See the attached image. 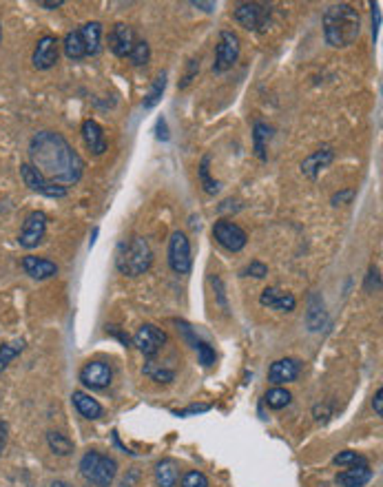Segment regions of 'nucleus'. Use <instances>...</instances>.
I'll return each instance as SVG.
<instances>
[{
  "mask_svg": "<svg viewBox=\"0 0 383 487\" xmlns=\"http://www.w3.org/2000/svg\"><path fill=\"white\" fill-rule=\"evenodd\" d=\"M29 160L38 173L60 186L80 182L84 173V162L78 151L54 131H40L31 137Z\"/></svg>",
  "mask_w": 383,
  "mask_h": 487,
  "instance_id": "f257e3e1",
  "label": "nucleus"
},
{
  "mask_svg": "<svg viewBox=\"0 0 383 487\" xmlns=\"http://www.w3.org/2000/svg\"><path fill=\"white\" fill-rule=\"evenodd\" d=\"M361 31L359 11L352 5L339 3L326 9L324 14V36L330 47H348L352 45Z\"/></svg>",
  "mask_w": 383,
  "mask_h": 487,
  "instance_id": "f03ea898",
  "label": "nucleus"
},
{
  "mask_svg": "<svg viewBox=\"0 0 383 487\" xmlns=\"http://www.w3.org/2000/svg\"><path fill=\"white\" fill-rule=\"evenodd\" d=\"M151 264H153V253L149 241L142 237H131L129 241H124L116 257L118 271L126 277L144 275L151 268Z\"/></svg>",
  "mask_w": 383,
  "mask_h": 487,
  "instance_id": "7ed1b4c3",
  "label": "nucleus"
},
{
  "mask_svg": "<svg viewBox=\"0 0 383 487\" xmlns=\"http://www.w3.org/2000/svg\"><path fill=\"white\" fill-rule=\"evenodd\" d=\"M80 474L96 487H109L118 474V463L100 452H87L80 460Z\"/></svg>",
  "mask_w": 383,
  "mask_h": 487,
  "instance_id": "20e7f679",
  "label": "nucleus"
},
{
  "mask_svg": "<svg viewBox=\"0 0 383 487\" xmlns=\"http://www.w3.org/2000/svg\"><path fill=\"white\" fill-rule=\"evenodd\" d=\"M169 266L171 271L177 275H186L193 268V257H190V241L182 233V230H175L169 239Z\"/></svg>",
  "mask_w": 383,
  "mask_h": 487,
  "instance_id": "39448f33",
  "label": "nucleus"
},
{
  "mask_svg": "<svg viewBox=\"0 0 383 487\" xmlns=\"http://www.w3.org/2000/svg\"><path fill=\"white\" fill-rule=\"evenodd\" d=\"M235 20L248 31H266L271 20V7L260 3H244L235 9Z\"/></svg>",
  "mask_w": 383,
  "mask_h": 487,
  "instance_id": "423d86ee",
  "label": "nucleus"
},
{
  "mask_svg": "<svg viewBox=\"0 0 383 487\" xmlns=\"http://www.w3.org/2000/svg\"><path fill=\"white\" fill-rule=\"evenodd\" d=\"M213 237L217 239V244H220L222 248L231 250V253H239L248 241L246 230L237 226L235 222H228V220H222L213 226Z\"/></svg>",
  "mask_w": 383,
  "mask_h": 487,
  "instance_id": "0eeeda50",
  "label": "nucleus"
},
{
  "mask_svg": "<svg viewBox=\"0 0 383 487\" xmlns=\"http://www.w3.org/2000/svg\"><path fill=\"white\" fill-rule=\"evenodd\" d=\"M239 58V38L233 31H222L220 33V43L215 49V62H213V71L222 73L226 69H231Z\"/></svg>",
  "mask_w": 383,
  "mask_h": 487,
  "instance_id": "6e6552de",
  "label": "nucleus"
},
{
  "mask_svg": "<svg viewBox=\"0 0 383 487\" xmlns=\"http://www.w3.org/2000/svg\"><path fill=\"white\" fill-rule=\"evenodd\" d=\"M20 175H22L24 184H27L31 190H36V193L45 195V197H65L67 195V186L49 182V179L38 173L31 164H22L20 166Z\"/></svg>",
  "mask_w": 383,
  "mask_h": 487,
  "instance_id": "1a4fd4ad",
  "label": "nucleus"
},
{
  "mask_svg": "<svg viewBox=\"0 0 383 487\" xmlns=\"http://www.w3.org/2000/svg\"><path fill=\"white\" fill-rule=\"evenodd\" d=\"M164 343H167V335H164V330H160L158 326H153V324L140 326L137 332L133 335V345L144 357H156L162 350Z\"/></svg>",
  "mask_w": 383,
  "mask_h": 487,
  "instance_id": "9d476101",
  "label": "nucleus"
},
{
  "mask_svg": "<svg viewBox=\"0 0 383 487\" xmlns=\"http://www.w3.org/2000/svg\"><path fill=\"white\" fill-rule=\"evenodd\" d=\"M45 233H47V215L43 211H33L27 215V220L22 224L18 244L22 248H36L45 239Z\"/></svg>",
  "mask_w": 383,
  "mask_h": 487,
  "instance_id": "9b49d317",
  "label": "nucleus"
},
{
  "mask_svg": "<svg viewBox=\"0 0 383 487\" xmlns=\"http://www.w3.org/2000/svg\"><path fill=\"white\" fill-rule=\"evenodd\" d=\"M80 381L89 390H105L113 381V370L105 361H89L80 370Z\"/></svg>",
  "mask_w": 383,
  "mask_h": 487,
  "instance_id": "f8f14e48",
  "label": "nucleus"
},
{
  "mask_svg": "<svg viewBox=\"0 0 383 487\" xmlns=\"http://www.w3.org/2000/svg\"><path fill=\"white\" fill-rule=\"evenodd\" d=\"M301 373V361L299 359H292V357H286V359H277L275 364H271V368H268V381L273 383V386H286V383H292Z\"/></svg>",
  "mask_w": 383,
  "mask_h": 487,
  "instance_id": "ddd939ff",
  "label": "nucleus"
},
{
  "mask_svg": "<svg viewBox=\"0 0 383 487\" xmlns=\"http://www.w3.org/2000/svg\"><path fill=\"white\" fill-rule=\"evenodd\" d=\"M135 31L129 27V24H124V22H118L116 27L111 29L109 33V49L116 54L118 58H126V56H131V51L135 47Z\"/></svg>",
  "mask_w": 383,
  "mask_h": 487,
  "instance_id": "4468645a",
  "label": "nucleus"
},
{
  "mask_svg": "<svg viewBox=\"0 0 383 487\" xmlns=\"http://www.w3.org/2000/svg\"><path fill=\"white\" fill-rule=\"evenodd\" d=\"M58 62V38L56 36H43L33 49V67L36 69H51Z\"/></svg>",
  "mask_w": 383,
  "mask_h": 487,
  "instance_id": "2eb2a0df",
  "label": "nucleus"
},
{
  "mask_svg": "<svg viewBox=\"0 0 383 487\" xmlns=\"http://www.w3.org/2000/svg\"><path fill=\"white\" fill-rule=\"evenodd\" d=\"M260 304L266 306V308H273V310H282V313H292L297 306L295 294L282 290V288H266L260 297Z\"/></svg>",
  "mask_w": 383,
  "mask_h": 487,
  "instance_id": "dca6fc26",
  "label": "nucleus"
},
{
  "mask_svg": "<svg viewBox=\"0 0 383 487\" xmlns=\"http://www.w3.org/2000/svg\"><path fill=\"white\" fill-rule=\"evenodd\" d=\"M22 271L27 273L31 279H49V277H56L58 275V266L51 262V260H45V257H36V255H27V257L22 260Z\"/></svg>",
  "mask_w": 383,
  "mask_h": 487,
  "instance_id": "f3484780",
  "label": "nucleus"
},
{
  "mask_svg": "<svg viewBox=\"0 0 383 487\" xmlns=\"http://www.w3.org/2000/svg\"><path fill=\"white\" fill-rule=\"evenodd\" d=\"M82 140L87 149L93 153V156H102L107 151V137L105 129L96 122V120H84L82 122Z\"/></svg>",
  "mask_w": 383,
  "mask_h": 487,
  "instance_id": "a211bd4d",
  "label": "nucleus"
},
{
  "mask_svg": "<svg viewBox=\"0 0 383 487\" xmlns=\"http://www.w3.org/2000/svg\"><path fill=\"white\" fill-rule=\"evenodd\" d=\"M373 479V470H370L368 463L361 465H352L348 470H343L341 474H337V485L339 487H363L366 483H370Z\"/></svg>",
  "mask_w": 383,
  "mask_h": 487,
  "instance_id": "6ab92c4d",
  "label": "nucleus"
},
{
  "mask_svg": "<svg viewBox=\"0 0 383 487\" xmlns=\"http://www.w3.org/2000/svg\"><path fill=\"white\" fill-rule=\"evenodd\" d=\"M333 156H335L333 149H328V147L315 151L313 156H308V158L301 162V173L308 175V177H317L319 171L326 169V166L333 162Z\"/></svg>",
  "mask_w": 383,
  "mask_h": 487,
  "instance_id": "aec40b11",
  "label": "nucleus"
},
{
  "mask_svg": "<svg viewBox=\"0 0 383 487\" xmlns=\"http://www.w3.org/2000/svg\"><path fill=\"white\" fill-rule=\"evenodd\" d=\"M71 401H73L75 410H78V412H80L84 419L96 421V419H100V417H102V405L93 399L91 394L75 390V392L71 394Z\"/></svg>",
  "mask_w": 383,
  "mask_h": 487,
  "instance_id": "412c9836",
  "label": "nucleus"
},
{
  "mask_svg": "<svg viewBox=\"0 0 383 487\" xmlns=\"http://www.w3.org/2000/svg\"><path fill=\"white\" fill-rule=\"evenodd\" d=\"M87 56H96L100 51V40H102V24L100 22H87L78 29Z\"/></svg>",
  "mask_w": 383,
  "mask_h": 487,
  "instance_id": "4be33fe9",
  "label": "nucleus"
},
{
  "mask_svg": "<svg viewBox=\"0 0 383 487\" xmlns=\"http://www.w3.org/2000/svg\"><path fill=\"white\" fill-rule=\"evenodd\" d=\"M177 477H180V474H177L175 460L164 458L156 465V483H158V487H175Z\"/></svg>",
  "mask_w": 383,
  "mask_h": 487,
  "instance_id": "5701e85b",
  "label": "nucleus"
},
{
  "mask_svg": "<svg viewBox=\"0 0 383 487\" xmlns=\"http://www.w3.org/2000/svg\"><path fill=\"white\" fill-rule=\"evenodd\" d=\"M62 47H65V56L69 60H82L87 56L84 45H82V38H80V31H69L65 36V43H62Z\"/></svg>",
  "mask_w": 383,
  "mask_h": 487,
  "instance_id": "b1692460",
  "label": "nucleus"
},
{
  "mask_svg": "<svg viewBox=\"0 0 383 487\" xmlns=\"http://www.w3.org/2000/svg\"><path fill=\"white\" fill-rule=\"evenodd\" d=\"M47 443L51 447V452L58 456H69L73 452V443L62 432H47Z\"/></svg>",
  "mask_w": 383,
  "mask_h": 487,
  "instance_id": "393cba45",
  "label": "nucleus"
},
{
  "mask_svg": "<svg viewBox=\"0 0 383 487\" xmlns=\"http://www.w3.org/2000/svg\"><path fill=\"white\" fill-rule=\"evenodd\" d=\"M264 401H266V405L271 407V410H282V407H286L292 401V394L286 388L275 386V388H271V390L266 392Z\"/></svg>",
  "mask_w": 383,
  "mask_h": 487,
  "instance_id": "a878e982",
  "label": "nucleus"
},
{
  "mask_svg": "<svg viewBox=\"0 0 383 487\" xmlns=\"http://www.w3.org/2000/svg\"><path fill=\"white\" fill-rule=\"evenodd\" d=\"M164 89H167V73H160L156 82H153V87L149 89V93L144 98V109H153V107H158L160 105V100H162V93H164Z\"/></svg>",
  "mask_w": 383,
  "mask_h": 487,
  "instance_id": "bb28decb",
  "label": "nucleus"
},
{
  "mask_svg": "<svg viewBox=\"0 0 383 487\" xmlns=\"http://www.w3.org/2000/svg\"><path fill=\"white\" fill-rule=\"evenodd\" d=\"M22 348H24V341H14V343L0 345V373H3V370L22 352Z\"/></svg>",
  "mask_w": 383,
  "mask_h": 487,
  "instance_id": "cd10ccee",
  "label": "nucleus"
},
{
  "mask_svg": "<svg viewBox=\"0 0 383 487\" xmlns=\"http://www.w3.org/2000/svg\"><path fill=\"white\" fill-rule=\"evenodd\" d=\"M129 58H131V62H133L135 67L147 65L149 58H151V47H149V43H147V40H137Z\"/></svg>",
  "mask_w": 383,
  "mask_h": 487,
  "instance_id": "c85d7f7f",
  "label": "nucleus"
},
{
  "mask_svg": "<svg viewBox=\"0 0 383 487\" xmlns=\"http://www.w3.org/2000/svg\"><path fill=\"white\" fill-rule=\"evenodd\" d=\"M268 135H271V129H268L266 124H262V122L255 124V133H253V137H255V151H257L260 160H266V147H264V140H266Z\"/></svg>",
  "mask_w": 383,
  "mask_h": 487,
  "instance_id": "c756f323",
  "label": "nucleus"
},
{
  "mask_svg": "<svg viewBox=\"0 0 383 487\" xmlns=\"http://www.w3.org/2000/svg\"><path fill=\"white\" fill-rule=\"evenodd\" d=\"M195 350L200 354V364L204 368H211L215 364V350L211 348L206 341H195Z\"/></svg>",
  "mask_w": 383,
  "mask_h": 487,
  "instance_id": "7c9ffc66",
  "label": "nucleus"
},
{
  "mask_svg": "<svg viewBox=\"0 0 383 487\" xmlns=\"http://www.w3.org/2000/svg\"><path fill=\"white\" fill-rule=\"evenodd\" d=\"M335 465H361V463H368V460L361 456V454H356V452H352V450H346V452H339L335 458Z\"/></svg>",
  "mask_w": 383,
  "mask_h": 487,
  "instance_id": "2f4dec72",
  "label": "nucleus"
},
{
  "mask_svg": "<svg viewBox=\"0 0 383 487\" xmlns=\"http://www.w3.org/2000/svg\"><path fill=\"white\" fill-rule=\"evenodd\" d=\"M209 162H211V158H204V160H202V166H200V177H202V182H204V188H206V193L215 195L217 190H220V184L213 182V179H211V175H209Z\"/></svg>",
  "mask_w": 383,
  "mask_h": 487,
  "instance_id": "473e14b6",
  "label": "nucleus"
},
{
  "mask_svg": "<svg viewBox=\"0 0 383 487\" xmlns=\"http://www.w3.org/2000/svg\"><path fill=\"white\" fill-rule=\"evenodd\" d=\"M182 487H209V479L200 470H193L182 479Z\"/></svg>",
  "mask_w": 383,
  "mask_h": 487,
  "instance_id": "72a5a7b5",
  "label": "nucleus"
},
{
  "mask_svg": "<svg viewBox=\"0 0 383 487\" xmlns=\"http://www.w3.org/2000/svg\"><path fill=\"white\" fill-rule=\"evenodd\" d=\"M144 375H149L153 381H160V383H169V381H173V377H175V373L173 370H153V368H144Z\"/></svg>",
  "mask_w": 383,
  "mask_h": 487,
  "instance_id": "f704fd0d",
  "label": "nucleus"
},
{
  "mask_svg": "<svg viewBox=\"0 0 383 487\" xmlns=\"http://www.w3.org/2000/svg\"><path fill=\"white\" fill-rule=\"evenodd\" d=\"M244 273H246V275H253V277H257V279H262V277H266V275H268V268H266V264H262V262H253Z\"/></svg>",
  "mask_w": 383,
  "mask_h": 487,
  "instance_id": "c9c22d12",
  "label": "nucleus"
},
{
  "mask_svg": "<svg viewBox=\"0 0 383 487\" xmlns=\"http://www.w3.org/2000/svg\"><path fill=\"white\" fill-rule=\"evenodd\" d=\"M206 410H211V405H190L186 410H180V412H175L177 417H188V414H200V412H206Z\"/></svg>",
  "mask_w": 383,
  "mask_h": 487,
  "instance_id": "e433bc0d",
  "label": "nucleus"
},
{
  "mask_svg": "<svg viewBox=\"0 0 383 487\" xmlns=\"http://www.w3.org/2000/svg\"><path fill=\"white\" fill-rule=\"evenodd\" d=\"M158 140H162V142H169V131H167V120L160 118L158 120Z\"/></svg>",
  "mask_w": 383,
  "mask_h": 487,
  "instance_id": "4c0bfd02",
  "label": "nucleus"
},
{
  "mask_svg": "<svg viewBox=\"0 0 383 487\" xmlns=\"http://www.w3.org/2000/svg\"><path fill=\"white\" fill-rule=\"evenodd\" d=\"M373 405H375V412H377V417H383V390H381V388L375 392Z\"/></svg>",
  "mask_w": 383,
  "mask_h": 487,
  "instance_id": "58836bf2",
  "label": "nucleus"
},
{
  "mask_svg": "<svg viewBox=\"0 0 383 487\" xmlns=\"http://www.w3.org/2000/svg\"><path fill=\"white\" fill-rule=\"evenodd\" d=\"M5 445H7V423L0 421V456L5 452Z\"/></svg>",
  "mask_w": 383,
  "mask_h": 487,
  "instance_id": "ea45409f",
  "label": "nucleus"
},
{
  "mask_svg": "<svg viewBox=\"0 0 383 487\" xmlns=\"http://www.w3.org/2000/svg\"><path fill=\"white\" fill-rule=\"evenodd\" d=\"M38 5L45 7V9H58V7L65 5V0H40Z\"/></svg>",
  "mask_w": 383,
  "mask_h": 487,
  "instance_id": "a19ab883",
  "label": "nucleus"
},
{
  "mask_svg": "<svg viewBox=\"0 0 383 487\" xmlns=\"http://www.w3.org/2000/svg\"><path fill=\"white\" fill-rule=\"evenodd\" d=\"M379 22H381V11H379V5H375V14H373V36L375 38L379 33Z\"/></svg>",
  "mask_w": 383,
  "mask_h": 487,
  "instance_id": "79ce46f5",
  "label": "nucleus"
},
{
  "mask_svg": "<svg viewBox=\"0 0 383 487\" xmlns=\"http://www.w3.org/2000/svg\"><path fill=\"white\" fill-rule=\"evenodd\" d=\"M354 193H352V190H346V193H337L335 197H333V204H335V207H339V204L341 202H346V200H350Z\"/></svg>",
  "mask_w": 383,
  "mask_h": 487,
  "instance_id": "37998d69",
  "label": "nucleus"
},
{
  "mask_svg": "<svg viewBox=\"0 0 383 487\" xmlns=\"http://www.w3.org/2000/svg\"><path fill=\"white\" fill-rule=\"evenodd\" d=\"M195 7H204L206 11H213L215 9V3H193Z\"/></svg>",
  "mask_w": 383,
  "mask_h": 487,
  "instance_id": "c03bdc74",
  "label": "nucleus"
},
{
  "mask_svg": "<svg viewBox=\"0 0 383 487\" xmlns=\"http://www.w3.org/2000/svg\"><path fill=\"white\" fill-rule=\"evenodd\" d=\"M51 487H69L65 481H54V483H51Z\"/></svg>",
  "mask_w": 383,
  "mask_h": 487,
  "instance_id": "a18cd8bd",
  "label": "nucleus"
},
{
  "mask_svg": "<svg viewBox=\"0 0 383 487\" xmlns=\"http://www.w3.org/2000/svg\"><path fill=\"white\" fill-rule=\"evenodd\" d=\"M0 38H3V29H0Z\"/></svg>",
  "mask_w": 383,
  "mask_h": 487,
  "instance_id": "49530a36",
  "label": "nucleus"
}]
</instances>
